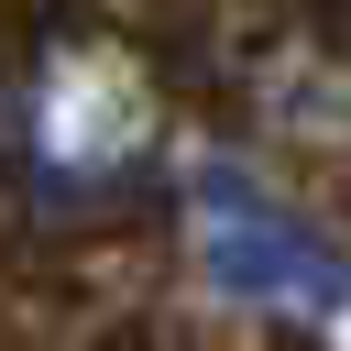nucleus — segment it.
<instances>
[{"mask_svg": "<svg viewBox=\"0 0 351 351\" xmlns=\"http://www.w3.org/2000/svg\"><path fill=\"white\" fill-rule=\"evenodd\" d=\"M197 241H208V274L241 285V296H274V307H329L340 296V252L307 219H285L274 197H252L241 176L197 186Z\"/></svg>", "mask_w": 351, "mask_h": 351, "instance_id": "obj_2", "label": "nucleus"}, {"mask_svg": "<svg viewBox=\"0 0 351 351\" xmlns=\"http://www.w3.org/2000/svg\"><path fill=\"white\" fill-rule=\"evenodd\" d=\"M22 132H33V165H44V176L110 186V176L143 165L154 99H143V77H132L110 44H66V55H44V77H33V99H22Z\"/></svg>", "mask_w": 351, "mask_h": 351, "instance_id": "obj_1", "label": "nucleus"}]
</instances>
